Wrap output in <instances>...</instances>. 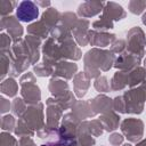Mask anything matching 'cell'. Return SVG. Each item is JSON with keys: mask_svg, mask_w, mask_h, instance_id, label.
I'll return each mask as SVG.
<instances>
[{"mask_svg": "<svg viewBox=\"0 0 146 146\" xmlns=\"http://www.w3.org/2000/svg\"><path fill=\"white\" fill-rule=\"evenodd\" d=\"M114 62V56L112 52L106 50L91 49L84 56V73L91 79L99 74V70L108 71Z\"/></svg>", "mask_w": 146, "mask_h": 146, "instance_id": "obj_1", "label": "cell"}, {"mask_svg": "<svg viewBox=\"0 0 146 146\" xmlns=\"http://www.w3.org/2000/svg\"><path fill=\"white\" fill-rule=\"evenodd\" d=\"M121 98L124 105V113H141L144 110V102L146 100V82L141 83L136 89L125 91Z\"/></svg>", "mask_w": 146, "mask_h": 146, "instance_id": "obj_2", "label": "cell"}, {"mask_svg": "<svg viewBox=\"0 0 146 146\" xmlns=\"http://www.w3.org/2000/svg\"><path fill=\"white\" fill-rule=\"evenodd\" d=\"M146 44L145 34L141 31L140 27H133L128 32L127 35V51L143 56L144 54V47Z\"/></svg>", "mask_w": 146, "mask_h": 146, "instance_id": "obj_3", "label": "cell"}, {"mask_svg": "<svg viewBox=\"0 0 146 146\" xmlns=\"http://www.w3.org/2000/svg\"><path fill=\"white\" fill-rule=\"evenodd\" d=\"M23 121L30 129H36L38 131L42 130V128H44L42 104L38 103V106L34 105V106L26 108V111L23 115Z\"/></svg>", "mask_w": 146, "mask_h": 146, "instance_id": "obj_4", "label": "cell"}, {"mask_svg": "<svg viewBox=\"0 0 146 146\" xmlns=\"http://www.w3.org/2000/svg\"><path fill=\"white\" fill-rule=\"evenodd\" d=\"M121 130L129 141H138L143 137L144 123L139 119H125L121 124Z\"/></svg>", "mask_w": 146, "mask_h": 146, "instance_id": "obj_5", "label": "cell"}, {"mask_svg": "<svg viewBox=\"0 0 146 146\" xmlns=\"http://www.w3.org/2000/svg\"><path fill=\"white\" fill-rule=\"evenodd\" d=\"M30 75H31V73L24 74V76L27 79V83L26 82H21V84H22L21 94H22V96H23V98L25 99L26 103H29V104H36L40 100L41 94H40L39 87L36 84H34L35 80L29 82Z\"/></svg>", "mask_w": 146, "mask_h": 146, "instance_id": "obj_6", "label": "cell"}, {"mask_svg": "<svg viewBox=\"0 0 146 146\" xmlns=\"http://www.w3.org/2000/svg\"><path fill=\"white\" fill-rule=\"evenodd\" d=\"M17 19L22 22H31L39 15L38 5L32 1H22L17 7Z\"/></svg>", "mask_w": 146, "mask_h": 146, "instance_id": "obj_7", "label": "cell"}, {"mask_svg": "<svg viewBox=\"0 0 146 146\" xmlns=\"http://www.w3.org/2000/svg\"><path fill=\"white\" fill-rule=\"evenodd\" d=\"M140 59L141 56L131 54V52H122L119 55V58L116 59V62L114 63V66L116 68H120L121 71H125L129 72L131 68H133L135 66H138L140 64Z\"/></svg>", "mask_w": 146, "mask_h": 146, "instance_id": "obj_8", "label": "cell"}, {"mask_svg": "<svg viewBox=\"0 0 146 146\" xmlns=\"http://www.w3.org/2000/svg\"><path fill=\"white\" fill-rule=\"evenodd\" d=\"M115 40L114 34H110L106 32H95V31H89L88 32V41L92 46L97 47H106L110 43H112Z\"/></svg>", "mask_w": 146, "mask_h": 146, "instance_id": "obj_9", "label": "cell"}, {"mask_svg": "<svg viewBox=\"0 0 146 146\" xmlns=\"http://www.w3.org/2000/svg\"><path fill=\"white\" fill-rule=\"evenodd\" d=\"M103 16L110 21H120L125 17V11L123 8L115 2H106L103 9Z\"/></svg>", "mask_w": 146, "mask_h": 146, "instance_id": "obj_10", "label": "cell"}, {"mask_svg": "<svg viewBox=\"0 0 146 146\" xmlns=\"http://www.w3.org/2000/svg\"><path fill=\"white\" fill-rule=\"evenodd\" d=\"M104 2H96V1H87L79 6L78 14L82 17H91L97 15L104 9Z\"/></svg>", "mask_w": 146, "mask_h": 146, "instance_id": "obj_11", "label": "cell"}, {"mask_svg": "<svg viewBox=\"0 0 146 146\" xmlns=\"http://www.w3.org/2000/svg\"><path fill=\"white\" fill-rule=\"evenodd\" d=\"M88 26H89V22L87 19H79L75 26L72 29L75 40L78 41L80 46H86L89 42L88 41V32H89Z\"/></svg>", "mask_w": 146, "mask_h": 146, "instance_id": "obj_12", "label": "cell"}, {"mask_svg": "<svg viewBox=\"0 0 146 146\" xmlns=\"http://www.w3.org/2000/svg\"><path fill=\"white\" fill-rule=\"evenodd\" d=\"M90 105H91V108H92V112L95 114L97 113H106V112H110L112 111L111 108L113 107V104H112V100L106 97V96H97L96 98H94L91 102H90Z\"/></svg>", "mask_w": 146, "mask_h": 146, "instance_id": "obj_13", "label": "cell"}, {"mask_svg": "<svg viewBox=\"0 0 146 146\" xmlns=\"http://www.w3.org/2000/svg\"><path fill=\"white\" fill-rule=\"evenodd\" d=\"M76 64L74 63H68V62H59L56 64L55 68V75L63 76L65 79H71L73 74L76 72Z\"/></svg>", "mask_w": 146, "mask_h": 146, "instance_id": "obj_14", "label": "cell"}, {"mask_svg": "<svg viewBox=\"0 0 146 146\" xmlns=\"http://www.w3.org/2000/svg\"><path fill=\"white\" fill-rule=\"evenodd\" d=\"M89 81L90 79L86 75V73L81 72V73H78L74 78V90L76 92V95L79 97H83L89 88Z\"/></svg>", "mask_w": 146, "mask_h": 146, "instance_id": "obj_15", "label": "cell"}, {"mask_svg": "<svg viewBox=\"0 0 146 146\" xmlns=\"http://www.w3.org/2000/svg\"><path fill=\"white\" fill-rule=\"evenodd\" d=\"M100 122L103 124V127L105 128V130L107 131H113L117 128L119 125V121H120V116L117 114H115L113 111L106 112L100 116Z\"/></svg>", "mask_w": 146, "mask_h": 146, "instance_id": "obj_16", "label": "cell"}, {"mask_svg": "<svg viewBox=\"0 0 146 146\" xmlns=\"http://www.w3.org/2000/svg\"><path fill=\"white\" fill-rule=\"evenodd\" d=\"M146 82V70L143 67H136L128 72V86L135 87L139 83Z\"/></svg>", "mask_w": 146, "mask_h": 146, "instance_id": "obj_17", "label": "cell"}, {"mask_svg": "<svg viewBox=\"0 0 146 146\" xmlns=\"http://www.w3.org/2000/svg\"><path fill=\"white\" fill-rule=\"evenodd\" d=\"M125 86H128V72L125 71L116 72L111 81V88L113 90H121Z\"/></svg>", "mask_w": 146, "mask_h": 146, "instance_id": "obj_18", "label": "cell"}, {"mask_svg": "<svg viewBox=\"0 0 146 146\" xmlns=\"http://www.w3.org/2000/svg\"><path fill=\"white\" fill-rule=\"evenodd\" d=\"M59 17H60V15H59V13H58L56 9H54V8H48V9L42 14L41 21L49 27V30H51V29L54 27V25L60 19Z\"/></svg>", "mask_w": 146, "mask_h": 146, "instance_id": "obj_19", "label": "cell"}, {"mask_svg": "<svg viewBox=\"0 0 146 146\" xmlns=\"http://www.w3.org/2000/svg\"><path fill=\"white\" fill-rule=\"evenodd\" d=\"M49 90L52 95H55V97H60L68 92L67 83L60 80H51L49 83Z\"/></svg>", "mask_w": 146, "mask_h": 146, "instance_id": "obj_20", "label": "cell"}, {"mask_svg": "<svg viewBox=\"0 0 146 146\" xmlns=\"http://www.w3.org/2000/svg\"><path fill=\"white\" fill-rule=\"evenodd\" d=\"M27 32L33 34V35L40 36V38H47L48 32H49V27L42 21H39L34 24H31L27 27Z\"/></svg>", "mask_w": 146, "mask_h": 146, "instance_id": "obj_21", "label": "cell"}, {"mask_svg": "<svg viewBox=\"0 0 146 146\" xmlns=\"http://www.w3.org/2000/svg\"><path fill=\"white\" fill-rule=\"evenodd\" d=\"M5 22H7L8 23V32H9V34L10 35H13L14 38H19L21 35H22V33H23V29H22V26H21V24L17 22V19L15 18V17H13V16H10V17H8V18H2Z\"/></svg>", "mask_w": 146, "mask_h": 146, "instance_id": "obj_22", "label": "cell"}, {"mask_svg": "<svg viewBox=\"0 0 146 146\" xmlns=\"http://www.w3.org/2000/svg\"><path fill=\"white\" fill-rule=\"evenodd\" d=\"M1 90H2V94L8 95L9 97L15 96L16 92H17V83L15 82V80L8 79L7 81L2 82V84H1Z\"/></svg>", "mask_w": 146, "mask_h": 146, "instance_id": "obj_23", "label": "cell"}, {"mask_svg": "<svg viewBox=\"0 0 146 146\" xmlns=\"http://www.w3.org/2000/svg\"><path fill=\"white\" fill-rule=\"evenodd\" d=\"M87 125H88V130L92 136H99L103 133V124L100 122V120H91V121H87Z\"/></svg>", "mask_w": 146, "mask_h": 146, "instance_id": "obj_24", "label": "cell"}, {"mask_svg": "<svg viewBox=\"0 0 146 146\" xmlns=\"http://www.w3.org/2000/svg\"><path fill=\"white\" fill-rule=\"evenodd\" d=\"M92 26H94L95 29H97V30H107V29H113V22H112V21H110L108 18H106V17H104V16L102 15V17H100L98 21L94 22Z\"/></svg>", "mask_w": 146, "mask_h": 146, "instance_id": "obj_25", "label": "cell"}, {"mask_svg": "<svg viewBox=\"0 0 146 146\" xmlns=\"http://www.w3.org/2000/svg\"><path fill=\"white\" fill-rule=\"evenodd\" d=\"M29 129H30V128L25 124V122L22 121V120H19V121L17 122V128L15 129V132H16V135L19 136V137L33 136V131H32V130H29Z\"/></svg>", "mask_w": 146, "mask_h": 146, "instance_id": "obj_26", "label": "cell"}, {"mask_svg": "<svg viewBox=\"0 0 146 146\" xmlns=\"http://www.w3.org/2000/svg\"><path fill=\"white\" fill-rule=\"evenodd\" d=\"M145 8H146V2H143V1H130L129 2V10L132 14L138 15L143 13Z\"/></svg>", "mask_w": 146, "mask_h": 146, "instance_id": "obj_27", "label": "cell"}, {"mask_svg": "<svg viewBox=\"0 0 146 146\" xmlns=\"http://www.w3.org/2000/svg\"><path fill=\"white\" fill-rule=\"evenodd\" d=\"M34 72L40 76H48L52 73V68H51V66L42 63L41 65H38L34 67Z\"/></svg>", "mask_w": 146, "mask_h": 146, "instance_id": "obj_28", "label": "cell"}, {"mask_svg": "<svg viewBox=\"0 0 146 146\" xmlns=\"http://www.w3.org/2000/svg\"><path fill=\"white\" fill-rule=\"evenodd\" d=\"M95 88H96L98 91H103V92L108 91L110 84H108V82H107V79H106L105 76L98 78V79L95 81Z\"/></svg>", "mask_w": 146, "mask_h": 146, "instance_id": "obj_29", "label": "cell"}, {"mask_svg": "<svg viewBox=\"0 0 146 146\" xmlns=\"http://www.w3.org/2000/svg\"><path fill=\"white\" fill-rule=\"evenodd\" d=\"M6 145H9V146H17V141L14 137H11L10 135L8 133H2L1 135V146H6Z\"/></svg>", "mask_w": 146, "mask_h": 146, "instance_id": "obj_30", "label": "cell"}, {"mask_svg": "<svg viewBox=\"0 0 146 146\" xmlns=\"http://www.w3.org/2000/svg\"><path fill=\"white\" fill-rule=\"evenodd\" d=\"M13 110H14V113H15L16 115H18V116L22 115L23 111L25 110V105L23 104L22 99H18V98L15 99V102L13 103Z\"/></svg>", "mask_w": 146, "mask_h": 146, "instance_id": "obj_31", "label": "cell"}, {"mask_svg": "<svg viewBox=\"0 0 146 146\" xmlns=\"http://www.w3.org/2000/svg\"><path fill=\"white\" fill-rule=\"evenodd\" d=\"M14 124H15V121H14V117H13L11 115L3 116V119H2V123H1L3 130H7V129L13 130V129H14Z\"/></svg>", "mask_w": 146, "mask_h": 146, "instance_id": "obj_32", "label": "cell"}, {"mask_svg": "<svg viewBox=\"0 0 146 146\" xmlns=\"http://www.w3.org/2000/svg\"><path fill=\"white\" fill-rule=\"evenodd\" d=\"M16 5V2H10V1H1L0 2V9H1V14L5 15L7 13H10L14 8V6Z\"/></svg>", "mask_w": 146, "mask_h": 146, "instance_id": "obj_33", "label": "cell"}, {"mask_svg": "<svg viewBox=\"0 0 146 146\" xmlns=\"http://www.w3.org/2000/svg\"><path fill=\"white\" fill-rule=\"evenodd\" d=\"M124 49H125V44H124V41H122V40L116 41L112 47V51L113 52H119V54H122Z\"/></svg>", "mask_w": 146, "mask_h": 146, "instance_id": "obj_34", "label": "cell"}, {"mask_svg": "<svg viewBox=\"0 0 146 146\" xmlns=\"http://www.w3.org/2000/svg\"><path fill=\"white\" fill-rule=\"evenodd\" d=\"M110 143L113 145V146H117L119 144H121L122 143V140H123V137L121 136V135H119V133H113L111 137H110Z\"/></svg>", "mask_w": 146, "mask_h": 146, "instance_id": "obj_35", "label": "cell"}, {"mask_svg": "<svg viewBox=\"0 0 146 146\" xmlns=\"http://www.w3.org/2000/svg\"><path fill=\"white\" fill-rule=\"evenodd\" d=\"M19 146H35V144L33 143L32 139H30L29 137H23L19 140Z\"/></svg>", "mask_w": 146, "mask_h": 146, "instance_id": "obj_36", "label": "cell"}, {"mask_svg": "<svg viewBox=\"0 0 146 146\" xmlns=\"http://www.w3.org/2000/svg\"><path fill=\"white\" fill-rule=\"evenodd\" d=\"M36 5H40V6H42V7H46V6H49L50 2H36Z\"/></svg>", "mask_w": 146, "mask_h": 146, "instance_id": "obj_37", "label": "cell"}, {"mask_svg": "<svg viewBox=\"0 0 146 146\" xmlns=\"http://www.w3.org/2000/svg\"><path fill=\"white\" fill-rule=\"evenodd\" d=\"M136 146H146V139L141 140V141H140V143H138Z\"/></svg>", "mask_w": 146, "mask_h": 146, "instance_id": "obj_38", "label": "cell"}, {"mask_svg": "<svg viewBox=\"0 0 146 146\" xmlns=\"http://www.w3.org/2000/svg\"><path fill=\"white\" fill-rule=\"evenodd\" d=\"M143 23L146 25V14H144V16H143Z\"/></svg>", "mask_w": 146, "mask_h": 146, "instance_id": "obj_39", "label": "cell"}, {"mask_svg": "<svg viewBox=\"0 0 146 146\" xmlns=\"http://www.w3.org/2000/svg\"><path fill=\"white\" fill-rule=\"evenodd\" d=\"M123 146H131L130 144H125V145H123Z\"/></svg>", "mask_w": 146, "mask_h": 146, "instance_id": "obj_40", "label": "cell"}, {"mask_svg": "<svg viewBox=\"0 0 146 146\" xmlns=\"http://www.w3.org/2000/svg\"><path fill=\"white\" fill-rule=\"evenodd\" d=\"M41 146H49V145H41Z\"/></svg>", "mask_w": 146, "mask_h": 146, "instance_id": "obj_41", "label": "cell"}, {"mask_svg": "<svg viewBox=\"0 0 146 146\" xmlns=\"http://www.w3.org/2000/svg\"><path fill=\"white\" fill-rule=\"evenodd\" d=\"M145 65H146V59H145Z\"/></svg>", "mask_w": 146, "mask_h": 146, "instance_id": "obj_42", "label": "cell"}]
</instances>
